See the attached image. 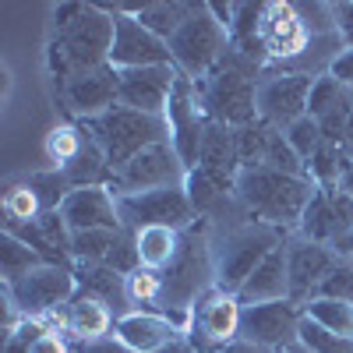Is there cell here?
Listing matches in <instances>:
<instances>
[{
  "mask_svg": "<svg viewBox=\"0 0 353 353\" xmlns=\"http://www.w3.org/2000/svg\"><path fill=\"white\" fill-rule=\"evenodd\" d=\"M53 43H50V61L53 71L68 81L71 74L96 71L110 64L113 50V14L96 4H61L53 11Z\"/></svg>",
  "mask_w": 353,
  "mask_h": 353,
  "instance_id": "obj_1",
  "label": "cell"
},
{
  "mask_svg": "<svg viewBox=\"0 0 353 353\" xmlns=\"http://www.w3.org/2000/svg\"><path fill=\"white\" fill-rule=\"evenodd\" d=\"M209 290H216V258H212V241L205 226H191L181 237V251L163 272V297H159V314H166L176 329L188 336L191 329V311Z\"/></svg>",
  "mask_w": 353,
  "mask_h": 353,
  "instance_id": "obj_2",
  "label": "cell"
},
{
  "mask_svg": "<svg viewBox=\"0 0 353 353\" xmlns=\"http://www.w3.org/2000/svg\"><path fill=\"white\" fill-rule=\"evenodd\" d=\"M233 194H237L248 219L286 230V226H301V216L314 194V181L279 173L272 166H254V170H241Z\"/></svg>",
  "mask_w": 353,
  "mask_h": 353,
  "instance_id": "obj_3",
  "label": "cell"
},
{
  "mask_svg": "<svg viewBox=\"0 0 353 353\" xmlns=\"http://www.w3.org/2000/svg\"><path fill=\"white\" fill-rule=\"evenodd\" d=\"M258 78H261L258 68H251L244 57L230 50L212 74L194 81V96H198L201 113L212 124H226V128L254 124L258 121V106H254Z\"/></svg>",
  "mask_w": 353,
  "mask_h": 353,
  "instance_id": "obj_4",
  "label": "cell"
},
{
  "mask_svg": "<svg viewBox=\"0 0 353 353\" xmlns=\"http://www.w3.org/2000/svg\"><path fill=\"white\" fill-rule=\"evenodd\" d=\"M85 128L103 145L113 173H121L145 149H152L159 141H170L166 117H152L141 110H128V106H113L110 113L96 117V121H85Z\"/></svg>",
  "mask_w": 353,
  "mask_h": 353,
  "instance_id": "obj_5",
  "label": "cell"
},
{
  "mask_svg": "<svg viewBox=\"0 0 353 353\" xmlns=\"http://www.w3.org/2000/svg\"><path fill=\"white\" fill-rule=\"evenodd\" d=\"M283 241H286L283 230H276L269 223H254V219L226 230L219 237V244L212 248V258H216V290L241 293V286L251 279V272Z\"/></svg>",
  "mask_w": 353,
  "mask_h": 353,
  "instance_id": "obj_6",
  "label": "cell"
},
{
  "mask_svg": "<svg viewBox=\"0 0 353 353\" xmlns=\"http://www.w3.org/2000/svg\"><path fill=\"white\" fill-rule=\"evenodd\" d=\"M226 53H230V32L216 21L209 4H194L191 18L170 36L173 68L191 81H201L205 74H212Z\"/></svg>",
  "mask_w": 353,
  "mask_h": 353,
  "instance_id": "obj_7",
  "label": "cell"
},
{
  "mask_svg": "<svg viewBox=\"0 0 353 353\" xmlns=\"http://www.w3.org/2000/svg\"><path fill=\"white\" fill-rule=\"evenodd\" d=\"M329 39H343V36H329ZM329 39H318L311 32V25L301 11V4H286V0H269L261 8V43L265 53H269V64H301L304 53L318 43H329Z\"/></svg>",
  "mask_w": 353,
  "mask_h": 353,
  "instance_id": "obj_8",
  "label": "cell"
},
{
  "mask_svg": "<svg viewBox=\"0 0 353 353\" xmlns=\"http://www.w3.org/2000/svg\"><path fill=\"white\" fill-rule=\"evenodd\" d=\"M314 78L318 74H307V71H269V74H261L258 92H254L258 121L269 124L272 131H286L297 121H304Z\"/></svg>",
  "mask_w": 353,
  "mask_h": 353,
  "instance_id": "obj_9",
  "label": "cell"
},
{
  "mask_svg": "<svg viewBox=\"0 0 353 353\" xmlns=\"http://www.w3.org/2000/svg\"><path fill=\"white\" fill-rule=\"evenodd\" d=\"M4 293L25 318H46L78 297V276L71 265H39L14 286H4Z\"/></svg>",
  "mask_w": 353,
  "mask_h": 353,
  "instance_id": "obj_10",
  "label": "cell"
},
{
  "mask_svg": "<svg viewBox=\"0 0 353 353\" xmlns=\"http://www.w3.org/2000/svg\"><path fill=\"white\" fill-rule=\"evenodd\" d=\"M121 223L138 233L145 226H170V230H191L198 212L184 188H159V191H141V194H124L117 198Z\"/></svg>",
  "mask_w": 353,
  "mask_h": 353,
  "instance_id": "obj_11",
  "label": "cell"
},
{
  "mask_svg": "<svg viewBox=\"0 0 353 353\" xmlns=\"http://www.w3.org/2000/svg\"><path fill=\"white\" fill-rule=\"evenodd\" d=\"M241 318H244V304L237 293L209 290L191 311L188 339L194 353H219L233 339H241Z\"/></svg>",
  "mask_w": 353,
  "mask_h": 353,
  "instance_id": "obj_12",
  "label": "cell"
},
{
  "mask_svg": "<svg viewBox=\"0 0 353 353\" xmlns=\"http://www.w3.org/2000/svg\"><path fill=\"white\" fill-rule=\"evenodd\" d=\"M188 181V166L176 156L170 141H159L152 149H145L134 156L121 173L113 176V194H141V191H159V188H184Z\"/></svg>",
  "mask_w": 353,
  "mask_h": 353,
  "instance_id": "obj_13",
  "label": "cell"
},
{
  "mask_svg": "<svg viewBox=\"0 0 353 353\" xmlns=\"http://www.w3.org/2000/svg\"><path fill=\"white\" fill-rule=\"evenodd\" d=\"M166 124H170V145L176 149V156L184 159V166L194 170L205 128H209V117H205L201 106H198L194 81L184 78V74L173 85V96H170V106H166Z\"/></svg>",
  "mask_w": 353,
  "mask_h": 353,
  "instance_id": "obj_14",
  "label": "cell"
},
{
  "mask_svg": "<svg viewBox=\"0 0 353 353\" xmlns=\"http://www.w3.org/2000/svg\"><path fill=\"white\" fill-rule=\"evenodd\" d=\"M173 64L170 43L149 32L134 14H113V50H110V68L131 71V68H163Z\"/></svg>",
  "mask_w": 353,
  "mask_h": 353,
  "instance_id": "obj_15",
  "label": "cell"
},
{
  "mask_svg": "<svg viewBox=\"0 0 353 353\" xmlns=\"http://www.w3.org/2000/svg\"><path fill=\"white\" fill-rule=\"evenodd\" d=\"M336 248L332 244H314L307 237L286 241V272H290V301L307 304L318 297V286L325 283V276L336 265Z\"/></svg>",
  "mask_w": 353,
  "mask_h": 353,
  "instance_id": "obj_16",
  "label": "cell"
},
{
  "mask_svg": "<svg viewBox=\"0 0 353 353\" xmlns=\"http://www.w3.org/2000/svg\"><path fill=\"white\" fill-rule=\"evenodd\" d=\"M301 318H304V307L293 304L290 297L269 301V304H251L244 307V318H241V339L269 346V350L290 346L301 336Z\"/></svg>",
  "mask_w": 353,
  "mask_h": 353,
  "instance_id": "obj_17",
  "label": "cell"
},
{
  "mask_svg": "<svg viewBox=\"0 0 353 353\" xmlns=\"http://www.w3.org/2000/svg\"><path fill=\"white\" fill-rule=\"evenodd\" d=\"M181 78L173 64L163 68H131V71H117V88H121V106L141 110L152 117H166L173 85Z\"/></svg>",
  "mask_w": 353,
  "mask_h": 353,
  "instance_id": "obj_18",
  "label": "cell"
},
{
  "mask_svg": "<svg viewBox=\"0 0 353 353\" xmlns=\"http://www.w3.org/2000/svg\"><path fill=\"white\" fill-rule=\"evenodd\" d=\"M64 103L74 117L81 121H96V117L110 113L113 106H121V88H117V68H96L81 71L64 81Z\"/></svg>",
  "mask_w": 353,
  "mask_h": 353,
  "instance_id": "obj_19",
  "label": "cell"
},
{
  "mask_svg": "<svg viewBox=\"0 0 353 353\" xmlns=\"http://www.w3.org/2000/svg\"><path fill=\"white\" fill-rule=\"evenodd\" d=\"M61 216L71 233L85 230H121V209H117V194L113 188H74L64 205Z\"/></svg>",
  "mask_w": 353,
  "mask_h": 353,
  "instance_id": "obj_20",
  "label": "cell"
},
{
  "mask_svg": "<svg viewBox=\"0 0 353 353\" xmlns=\"http://www.w3.org/2000/svg\"><path fill=\"white\" fill-rule=\"evenodd\" d=\"M194 170H201L223 194L237 191V181H241V156H237V138H233V128L209 121Z\"/></svg>",
  "mask_w": 353,
  "mask_h": 353,
  "instance_id": "obj_21",
  "label": "cell"
},
{
  "mask_svg": "<svg viewBox=\"0 0 353 353\" xmlns=\"http://www.w3.org/2000/svg\"><path fill=\"white\" fill-rule=\"evenodd\" d=\"M113 336L121 339L124 346H131L134 353H152V350L173 343L176 336H184V332L159 311H128V314L117 318Z\"/></svg>",
  "mask_w": 353,
  "mask_h": 353,
  "instance_id": "obj_22",
  "label": "cell"
},
{
  "mask_svg": "<svg viewBox=\"0 0 353 353\" xmlns=\"http://www.w3.org/2000/svg\"><path fill=\"white\" fill-rule=\"evenodd\" d=\"M241 304H269V301H286L290 297V272H286V241L265 258L258 269L251 272V279L241 286Z\"/></svg>",
  "mask_w": 353,
  "mask_h": 353,
  "instance_id": "obj_23",
  "label": "cell"
},
{
  "mask_svg": "<svg viewBox=\"0 0 353 353\" xmlns=\"http://www.w3.org/2000/svg\"><path fill=\"white\" fill-rule=\"evenodd\" d=\"M261 8L265 4H237L233 8V25H230V50L244 57L251 68H265L269 53L261 43Z\"/></svg>",
  "mask_w": 353,
  "mask_h": 353,
  "instance_id": "obj_24",
  "label": "cell"
},
{
  "mask_svg": "<svg viewBox=\"0 0 353 353\" xmlns=\"http://www.w3.org/2000/svg\"><path fill=\"white\" fill-rule=\"evenodd\" d=\"M106 11H110V14H134L145 28H149V32H156L159 39L170 43V36L191 18L194 4H176V0H149V4H113V8H106Z\"/></svg>",
  "mask_w": 353,
  "mask_h": 353,
  "instance_id": "obj_25",
  "label": "cell"
},
{
  "mask_svg": "<svg viewBox=\"0 0 353 353\" xmlns=\"http://www.w3.org/2000/svg\"><path fill=\"white\" fill-rule=\"evenodd\" d=\"M117 325V318L110 311V304L88 297V293H78V297L68 304V329L78 343H92L110 336V329Z\"/></svg>",
  "mask_w": 353,
  "mask_h": 353,
  "instance_id": "obj_26",
  "label": "cell"
},
{
  "mask_svg": "<svg viewBox=\"0 0 353 353\" xmlns=\"http://www.w3.org/2000/svg\"><path fill=\"white\" fill-rule=\"evenodd\" d=\"M181 230H170V226H145L134 233V244H138V261L145 269H156V272H166L170 261L181 251Z\"/></svg>",
  "mask_w": 353,
  "mask_h": 353,
  "instance_id": "obj_27",
  "label": "cell"
},
{
  "mask_svg": "<svg viewBox=\"0 0 353 353\" xmlns=\"http://www.w3.org/2000/svg\"><path fill=\"white\" fill-rule=\"evenodd\" d=\"M301 237H307V241H314V244H336L339 241V219H336V209H332V198H329V191H321V188H314V194H311V201H307V209H304V216H301Z\"/></svg>",
  "mask_w": 353,
  "mask_h": 353,
  "instance_id": "obj_28",
  "label": "cell"
},
{
  "mask_svg": "<svg viewBox=\"0 0 353 353\" xmlns=\"http://www.w3.org/2000/svg\"><path fill=\"white\" fill-rule=\"evenodd\" d=\"M78 293H88L103 304H121L128 301V276L106 269V265H78Z\"/></svg>",
  "mask_w": 353,
  "mask_h": 353,
  "instance_id": "obj_29",
  "label": "cell"
},
{
  "mask_svg": "<svg viewBox=\"0 0 353 353\" xmlns=\"http://www.w3.org/2000/svg\"><path fill=\"white\" fill-rule=\"evenodd\" d=\"M39 265H46V261L25 241H18L14 233L4 230V237H0V272H4V286H14L21 276H28L32 269H39Z\"/></svg>",
  "mask_w": 353,
  "mask_h": 353,
  "instance_id": "obj_30",
  "label": "cell"
},
{
  "mask_svg": "<svg viewBox=\"0 0 353 353\" xmlns=\"http://www.w3.org/2000/svg\"><path fill=\"white\" fill-rule=\"evenodd\" d=\"M121 237H124V226H121V230H85V233H71V258H74V265H103Z\"/></svg>",
  "mask_w": 353,
  "mask_h": 353,
  "instance_id": "obj_31",
  "label": "cell"
},
{
  "mask_svg": "<svg viewBox=\"0 0 353 353\" xmlns=\"http://www.w3.org/2000/svg\"><path fill=\"white\" fill-rule=\"evenodd\" d=\"M304 314L318 321L321 329L339 332L353 339V301H332V297H314L304 304Z\"/></svg>",
  "mask_w": 353,
  "mask_h": 353,
  "instance_id": "obj_32",
  "label": "cell"
},
{
  "mask_svg": "<svg viewBox=\"0 0 353 353\" xmlns=\"http://www.w3.org/2000/svg\"><path fill=\"white\" fill-rule=\"evenodd\" d=\"M4 216H8V223L25 226V223L43 219V216H46V205H43L39 191L28 184V181H25V184H11V188L4 191Z\"/></svg>",
  "mask_w": 353,
  "mask_h": 353,
  "instance_id": "obj_33",
  "label": "cell"
},
{
  "mask_svg": "<svg viewBox=\"0 0 353 353\" xmlns=\"http://www.w3.org/2000/svg\"><path fill=\"white\" fill-rule=\"evenodd\" d=\"M233 138H237V156H241V170H254L265 166V156H269V145H272V128L269 124H244V128H233Z\"/></svg>",
  "mask_w": 353,
  "mask_h": 353,
  "instance_id": "obj_34",
  "label": "cell"
},
{
  "mask_svg": "<svg viewBox=\"0 0 353 353\" xmlns=\"http://www.w3.org/2000/svg\"><path fill=\"white\" fill-rule=\"evenodd\" d=\"M85 141H88V131L85 128H78V124H57L46 134V159L53 163V170H64L85 149Z\"/></svg>",
  "mask_w": 353,
  "mask_h": 353,
  "instance_id": "obj_35",
  "label": "cell"
},
{
  "mask_svg": "<svg viewBox=\"0 0 353 353\" xmlns=\"http://www.w3.org/2000/svg\"><path fill=\"white\" fill-rule=\"evenodd\" d=\"M311 353H353V339L350 336H339V332H329L321 329L318 321H311L307 314L301 318V336H297Z\"/></svg>",
  "mask_w": 353,
  "mask_h": 353,
  "instance_id": "obj_36",
  "label": "cell"
},
{
  "mask_svg": "<svg viewBox=\"0 0 353 353\" xmlns=\"http://www.w3.org/2000/svg\"><path fill=\"white\" fill-rule=\"evenodd\" d=\"M265 166H272V170H279V173H290V176H304V181H311L307 163L293 152V145L286 141L283 131H272V145H269V156H265Z\"/></svg>",
  "mask_w": 353,
  "mask_h": 353,
  "instance_id": "obj_37",
  "label": "cell"
},
{
  "mask_svg": "<svg viewBox=\"0 0 353 353\" xmlns=\"http://www.w3.org/2000/svg\"><path fill=\"white\" fill-rule=\"evenodd\" d=\"M283 134H286V141L293 145V152H297L304 163H311V156L321 149V145H325V138H321V128H318L314 117H304V121H297L293 128H286Z\"/></svg>",
  "mask_w": 353,
  "mask_h": 353,
  "instance_id": "obj_38",
  "label": "cell"
},
{
  "mask_svg": "<svg viewBox=\"0 0 353 353\" xmlns=\"http://www.w3.org/2000/svg\"><path fill=\"white\" fill-rule=\"evenodd\" d=\"M163 297V272L156 269H134L128 276V301L131 304H159Z\"/></svg>",
  "mask_w": 353,
  "mask_h": 353,
  "instance_id": "obj_39",
  "label": "cell"
},
{
  "mask_svg": "<svg viewBox=\"0 0 353 353\" xmlns=\"http://www.w3.org/2000/svg\"><path fill=\"white\" fill-rule=\"evenodd\" d=\"M318 297H332V301H353V258H336L332 272L325 283L318 286Z\"/></svg>",
  "mask_w": 353,
  "mask_h": 353,
  "instance_id": "obj_40",
  "label": "cell"
},
{
  "mask_svg": "<svg viewBox=\"0 0 353 353\" xmlns=\"http://www.w3.org/2000/svg\"><path fill=\"white\" fill-rule=\"evenodd\" d=\"M329 74H332L339 85L353 88V46H346V50L336 53V61L329 64Z\"/></svg>",
  "mask_w": 353,
  "mask_h": 353,
  "instance_id": "obj_41",
  "label": "cell"
},
{
  "mask_svg": "<svg viewBox=\"0 0 353 353\" xmlns=\"http://www.w3.org/2000/svg\"><path fill=\"white\" fill-rule=\"evenodd\" d=\"M74 353H134V350L124 346L117 336H103V339H92V343H78Z\"/></svg>",
  "mask_w": 353,
  "mask_h": 353,
  "instance_id": "obj_42",
  "label": "cell"
},
{
  "mask_svg": "<svg viewBox=\"0 0 353 353\" xmlns=\"http://www.w3.org/2000/svg\"><path fill=\"white\" fill-rule=\"evenodd\" d=\"M32 353H74L71 343L61 336V332H43L36 343H32Z\"/></svg>",
  "mask_w": 353,
  "mask_h": 353,
  "instance_id": "obj_43",
  "label": "cell"
},
{
  "mask_svg": "<svg viewBox=\"0 0 353 353\" xmlns=\"http://www.w3.org/2000/svg\"><path fill=\"white\" fill-rule=\"evenodd\" d=\"M336 8V21H339V36L346 46H353V0H343V4H332Z\"/></svg>",
  "mask_w": 353,
  "mask_h": 353,
  "instance_id": "obj_44",
  "label": "cell"
},
{
  "mask_svg": "<svg viewBox=\"0 0 353 353\" xmlns=\"http://www.w3.org/2000/svg\"><path fill=\"white\" fill-rule=\"evenodd\" d=\"M219 353H276L269 346H258V343H248V339H233L230 346H223Z\"/></svg>",
  "mask_w": 353,
  "mask_h": 353,
  "instance_id": "obj_45",
  "label": "cell"
},
{
  "mask_svg": "<svg viewBox=\"0 0 353 353\" xmlns=\"http://www.w3.org/2000/svg\"><path fill=\"white\" fill-rule=\"evenodd\" d=\"M152 353H194V346H191L188 336H176L173 343H166V346H159V350H152Z\"/></svg>",
  "mask_w": 353,
  "mask_h": 353,
  "instance_id": "obj_46",
  "label": "cell"
},
{
  "mask_svg": "<svg viewBox=\"0 0 353 353\" xmlns=\"http://www.w3.org/2000/svg\"><path fill=\"white\" fill-rule=\"evenodd\" d=\"M332 248H336V254H343V258H353V230H346V233H343V237H339Z\"/></svg>",
  "mask_w": 353,
  "mask_h": 353,
  "instance_id": "obj_47",
  "label": "cell"
},
{
  "mask_svg": "<svg viewBox=\"0 0 353 353\" xmlns=\"http://www.w3.org/2000/svg\"><path fill=\"white\" fill-rule=\"evenodd\" d=\"M339 191H346L350 198H353V163L346 166V173H343V181H339Z\"/></svg>",
  "mask_w": 353,
  "mask_h": 353,
  "instance_id": "obj_48",
  "label": "cell"
},
{
  "mask_svg": "<svg viewBox=\"0 0 353 353\" xmlns=\"http://www.w3.org/2000/svg\"><path fill=\"white\" fill-rule=\"evenodd\" d=\"M276 353H311V350H307V346H304V343L297 339V343H290V346H279Z\"/></svg>",
  "mask_w": 353,
  "mask_h": 353,
  "instance_id": "obj_49",
  "label": "cell"
}]
</instances>
